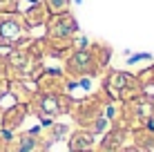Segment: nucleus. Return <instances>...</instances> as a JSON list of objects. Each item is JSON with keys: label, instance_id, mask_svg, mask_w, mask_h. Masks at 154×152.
Wrapping results in <instances>:
<instances>
[{"label": "nucleus", "instance_id": "1", "mask_svg": "<svg viewBox=\"0 0 154 152\" xmlns=\"http://www.w3.org/2000/svg\"><path fill=\"white\" fill-rule=\"evenodd\" d=\"M2 34H5V36H16V25H11V23L5 25V27H2Z\"/></svg>", "mask_w": 154, "mask_h": 152}]
</instances>
